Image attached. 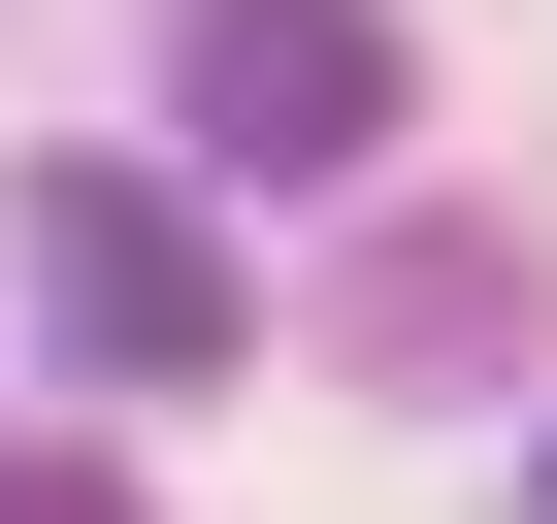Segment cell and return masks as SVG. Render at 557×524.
Segmentation results:
<instances>
[{
  "label": "cell",
  "instance_id": "1",
  "mask_svg": "<svg viewBox=\"0 0 557 524\" xmlns=\"http://www.w3.org/2000/svg\"><path fill=\"white\" fill-rule=\"evenodd\" d=\"M164 132H197V197H361L394 164V0H197Z\"/></svg>",
  "mask_w": 557,
  "mask_h": 524
},
{
  "label": "cell",
  "instance_id": "3",
  "mask_svg": "<svg viewBox=\"0 0 557 524\" xmlns=\"http://www.w3.org/2000/svg\"><path fill=\"white\" fill-rule=\"evenodd\" d=\"M0 524H164V491H99V459H0Z\"/></svg>",
  "mask_w": 557,
  "mask_h": 524
},
{
  "label": "cell",
  "instance_id": "2",
  "mask_svg": "<svg viewBox=\"0 0 557 524\" xmlns=\"http://www.w3.org/2000/svg\"><path fill=\"white\" fill-rule=\"evenodd\" d=\"M34 328L99 394H230V197L197 164H34Z\"/></svg>",
  "mask_w": 557,
  "mask_h": 524
},
{
  "label": "cell",
  "instance_id": "4",
  "mask_svg": "<svg viewBox=\"0 0 557 524\" xmlns=\"http://www.w3.org/2000/svg\"><path fill=\"white\" fill-rule=\"evenodd\" d=\"M524 491H557V426H524Z\"/></svg>",
  "mask_w": 557,
  "mask_h": 524
}]
</instances>
